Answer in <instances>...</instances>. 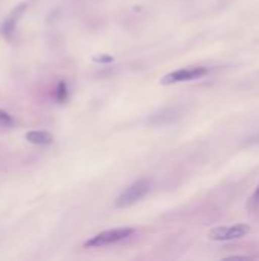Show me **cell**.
Instances as JSON below:
<instances>
[{
  "label": "cell",
  "mask_w": 259,
  "mask_h": 261,
  "mask_svg": "<svg viewBox=\"0 0 259 261\" xmlns=\"http://www.w3.org/2000/svg\"><path fill=\"white\" fill-rule=\"evenodd\" d=\"M151 190V182L146 181V179H142V181H137L134 184H131L125 191H122L119 194V197L116 199V206L118 208H127V206H131L134 205L136 202H139L140 199H143Z\"/></svg>",
  "instance_id": "1"
},
{
  "label": "cell",
  "mask_w": 259,
  "mask_h": 261,
  "mask_svg": "<svg viewBox=\"0 0 259 261\" xmlns=\"http://www.w3.org/2000/svg\"><path fill=\"white\" fill-rule=\"evenodd\" d=\"M250 225L247 223H236L230 226H218L214 228L209 232V238L215 241H229V240H236L241 237H245L250 232Z\"/></svg>",
  "instance_id": "3"
},
{
  "label": "cell",
  "mask_w": 259,
  "mask_h": 261,
  "mask_svg": "<svg viewBox=\"0 0 259 261\" xmlns=\"http://www.w3.org/2000/svg\"><path fill=\"white\" fill-rule=\"evenodd\" d=\"M93 61H96V63H112L113 61V57H110V55H101V57H95Z\"/></svg>",
  "instance_id": "10"
},
{
  "label": "cell",
  "mask_w": 259,
  "mask_h": 261,
  "mask_svg": "<svg viewBox=\"0 0 259 261\" xmlns=\"http://www.w3.org/2000/svg\"><path fill=\"white\" fill-rule=\"evenodd\" d=\"M26 8H28V5H26V4H22V5L16 7V8L11 11V14L5 19V22H4V25H2V34H4L5 37H11V35L14 34V31H16V28H17V23L20 22L22 16H23L25 11H26Z\"/></svg>",
  "instance_id": "5"
},
{
  "label": "cell",
  "mask_w": 259,
  "mask_h": 261,
  "mask_svg": "<svg viewBox=\"0 0 259 261\" xmlns=\"http://www.w3.org/2000/svg\"><path fill=\"white\" fill-rule=\"evenodd\" d=\"M133 232L134 231L131 228H118V229L104 231V232L96 234L90 240H87L84 243V246L85 247H104V246L115 244L118 241H122V240L128 238Z\"/></svg>",
  "instance_id": "2"
},
{
  "label": "cell",
  "mask_w": 259,
  "mask_h": 261,
  "mask_svg": "<svg viewBox=\"0 0 259 261\" xmlns=\"http://www.w3.org/2000/svg\"><path fill=\"white\" fill-rule=\"evenodd\" d=\"M257 206H259V185L254 190L253 196L250 197V208H257Z\"/></svg>",
  "instance_id": "9"
},
{
  "label": "cell",
  "mask_w": 259,
  "mask_h": 261,
  "mask_svg": "<svg viewBox=\"0 0 259 261\" xmlns=\"http://www.w3.org/2000/svg\"><path fill=\"white\" fill-rule=\"evenodd\" d=\"M208 73L206 67H189V69H179L176 72H171L165 75L160 82L168 85V84H176V82H183V81H192L204 76Z\"/></svg>",
  "instance_id": "4"
},
{
  "label": "cell",
  "mask_w": 259,
  "mask_h": 261,
  "mask_svg": "<svg viewBox=\"0 0 259 261\" xmlns=\"http://www.w3.org/2000/svg\"><path fill=\"white\" fill-rule=\"evenodd\" d=\"M55 100L58 103H64L67 100V85L64 81H60L57 85V91H55Z\"/></svg>",
  "instance_id": "7"
},
{
  "label": "cell",
  "mask_w": 259,
  "mask_h": 261,
  "mask_svg": "<svg viewBox=\"0 0 259 261\" xmlns=\"http://www.w3.org/2000/svg\"><path fill=\"white\" fill-rule=\"evenodd\" d=\"M14 125V118L8 112L0 109V127H13Z\"/></svg>",
  "instance_id": "8"
},
{
  "label": "cell",
  "mask_w": 259,
  "mask_h": 261,
  "mask_svg": "<svg viewBox=\"0 0 259 261\" xmlns=\"http://www.w3.org/2000/svg\"><path fill=\"white\" fill-rule=\"evenodd\" d=\"M26 139L35 145H49L54 142V136L44 130H32L26 133Z\"/></svg>",
  "instance_id": "6"
}]
</instances>
